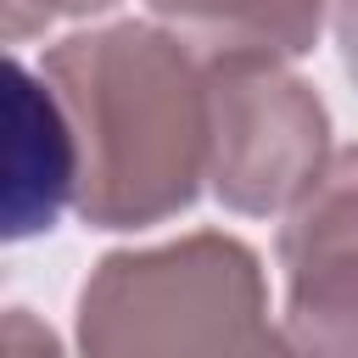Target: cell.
Returning <instances> with one entry per match:
<instances>
[{
	"mask_svg": "<svg viewBox=\"0 0 358 358\" xmlns=\"http://www.w3.org/2000/svg\"><path fill=\"white\" fill-rule=\"evenodd\" d=\"M78 134L73 213L90 229H151L196 207L207 185V45L173 22H101L45 45Z\"/></svg>",
	"mask_w": 358,
	"mask_h": 358,
	"instance_id": "6da1fadb",
	"label": "cell"
},
{
	"mask_svg": "<svg viewBox=\"0 0 358 358\" xmlns=\"http://www.w3.org/2000/svg\"><path fill=\"white\" fill-rule=\"evenodd\" d=\"M73 341L101 358L285 347V336L268 324V280L257 252L224 229L106 252L78 285Z\"/></svg>",
	"mask_w": 358,
	"mask_h": 358,
	"instance_id": "7a4b0ae2",
	"label": "cell"
},
{
	"mask_svg": "<svg viewBox=\"0 0 358 358\" xmlns=\"http://www.w3.org/2000/svg\"><path fill=\"white\" fill-rule=\"evenodd\" d=\"M207 190L241 218L291 213L330 162V106L274 50H207Z\"/></svg>",
	"mask_w": 358,
	"mask_h": 358,
	"instance_id": "3957f363",
	"label": "cell"
},
{
	"mask_svg": "<svg viewBox=\"0 0 358 358\" xmlns=\"http://www.w3.org/2000/svg\"><path fill=\"white\" fill-rule=\"evenodd\" d=\"M285 352L358 358V145H336L324 173L280 224Z\"/></svg>",
	"mask_w": 358,
	"mask_h": 358,
	"instance_id": "277c9868",
	"label": "cell"
},
{
	"mask_svg": "<svg viewBox=\"0 0 358 358\" xmlns=\"http://www.w3.org/2000/svg\"><path fill=\"white\" fill-rule=\"evenodd\" d=\"M78 196V134L73 117L45 78V67H28L17 50L6 62V185H0V218L6 241H28L56 229V218Z\"/></svg>",
	"mask_w": 358,
	"mask_h": 358,
	"instance_id": "5b68a950",
	"label": "cell"
},
{
	"mask_svg": "<svg viewBox=\"0 0 358 358\" xmlns=\"http://www.w3.org/2000/svg\"><path fill=\"white\" fill-rule=\"evenodd\" d=\"M162 22L207 50H274L308 56L330 17V0H145Z\"/></svg>",
	"mask_w": 358,
	"mask_h": 358,
	"instance_id": "8992f818",
	"label": "cell"
},
{
	"mask_svg": "<svg viewBox=\"0 0 358 358\" xmlns=\"http://www.w3.org/2000/svg\"><path fill=\"white\" fill-rule=\"evenodd\" d=\"M112 6L117 0H0V34L17 50V45L39 39L45 28H56V22H84V17H101Z\"/></svg>",
	"mask_w": 358,
	"mask_h": 358,
	"instance_id": "52a82bcc",
	"label": "cell"
},
{
	"mask_svg": "<svg viewBox=\"0 0 358 358\" xmlns=\"http://www.w3.org/2000/svg\"><path fill=\"white\" fill-rule=\"evenodd\" d=\"M330 34H336L341 73L358 84V0H330Z\"/></svg>",
	"mask_w": 358,
	"mask_h": 358,
	"instance_id": "ba28073f",
	"label": "cell"
},
{
	"mask_svg": "<svg viewBox=\"0 0 358 358\" xmlns=\"http://www.w3.org/2000/svg\"><path fill=\"white\" fill-rule=\"evenodd\" d=\"M6 347H11L17 358H45V352L56 347V336H50V330H34L28 308H11V313H6Z\"/></svg>",
	"mask_w": 358,
	"mask_h": 358,
	"instance_id": "9c48e42d",
	"label": "cell"
}]
</instances>
